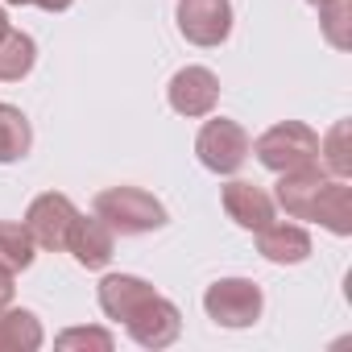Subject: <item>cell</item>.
<instances>
[{
    "label": "cell",
    "mask_w": 352,
    "mask_h": 352,
    "mask_svg": "<svg viewBox=\"0 0 352 352\" xmlns=\"http://www.w3.org/2000/svg\"><path fill=\"white\" fill-rule=\"evenodd\" d=\"M278 204L290 220H315L336 236L352 232V187L348 179L327 174L319 162L278 174Z\"/></svg>",
    "instance_id": "1"
},
{
    "label": "cell",
    "mask_w": 352,
    "mask_h": 352,
    "mask_svg": "<svg viewBox=\"0 0 352 352\" xmlns=\"http://www.w3.org/2000/svg\"><path fill=\"white\" fill-rule=\"evenodd\" d=\"M112 232H120V236H145V232H157V228H166V208L149 195V191H141V187H108V191H100L96 195V208H91Z\"/></svg>",
    "instance_id": "2"
},
{
    "label": "cell",
    "mask_w": 352,
    "mask_h": 352,
    "mask_svg": "<svg viewBox=\"0 0 352 352\" xmlns=\"http://www.w3.org/2000/svg\"><path fill=\"white\" fill-rule=\"evenodd\" d=\"M249 153H257V162H261L265 170H274V174L302 170V166H315V162H319V133L307 129L302 120H282V124L265 129V133L253 141Z\"/></svg>",
    "instance_id": "3"
},
{
    "label": "cell",
    "mask_w": 352,
    "mask_h": 352,
    "mask_svg": "<svg viewBox=\"0 0 352 352\" xmlns=\"http://www.w3.org/2000/svg\"><path fill=\"white\" fill-rule=\"evenodd\" d=\"M261 307H265V294L249 278H220L204 294V311L220 327H253L261 319Z\"/></svg>",
    "instance_id": "4"
},
{
    "label": "cell",
    "mask_w": 352,
    "mask_h": 352,
    "mask_svg": "<svg viewBox=\"0 0 352 352\" xmlns=\"http://www.w3.org/2000/svg\"><path fill=\"white\" fill-rule=\"evenodd\" d=\"M249 149H253L249 133H245L236 120H228V116H212V120L199 129V137H195V153H199V162H204L212 174H236V170L245 166Z\"/></svg>",
    "instance_id": "5"
},
{
    "label": "cell",
    "mask_w": 352,
    "mask_h": 352,
    "mask_svg": "<svg viewBox=\"0 0 352 352\" xmlns=\"http://www.w3.org/2000/svg\"><path fill=\"white\" fill-rule=\"evenodd\" d=\"M174 17L191 46H220L232 34V0H179Z\"/></svg>",
    "instance_id": "6"
},
{
    "label": "cell",
    "mask_w": 352,
    "mask_h": 352,
    "mask_svg": "<svg viewBox=\"0 0 352 352\" xmlns=\"http://www.w3.org/2000/svg\"><path fill=\"white\" fill-rule=\"evenodd\" d=\"M75 204L67 199V195H58V191H46V195H38L34 204H30V212H25V228H30V236H34V245L38 249H67V232H71V224H75Z\"/></svg>",
    "instance_id": "7"
},
{
    "label": "cell",
    "mask_w": 352,
    "mask_h": 352,
    "mask_svg": "<svg viewBox=\"0 0 352 352\" xmlns=\"http://www.w3.org/2000/svg\"><path fill=\"white\" fill-rule=\"evenodd\" d=\"M166 100L179 116H212V108L220 104V79L208 67H183L179 75L170 79Z\"/></svg>",
    "instance_id": "8"
},
{
    "label": "cell",
    "mask_w": 352,
    "mask_h": 352,
    "mask_svg": "<svg viewBox=\"0 0 352 352\" xmlns=\"http://www.w3.org/2000/svg\"><path fill=\"white\" fill-rule=\"evenodd\" d=\"M124 327H129V336L141 348H170L174 340H179V331H183V315H179V307H174L170 298L153 294Z\"/></svg>",
    "instance_id": "9"
},
{
    "label": "cell",
    "mask_w": 352,
    "mask_h": 352,
    "mask_svg": "<svg viewBox=\"0 0 352 352\" xmlns=\"http://www.w3.org/2000/svg\"><path fill=\"white\" fill-rule=\"evenodd\" d=\"M67 253L79 265H87V270H104L112 261V253H116V232L96 212L91 216H75V224L67 232Z\"/></svg>",
    "instance_id": "10"
},
{
    "label": "cell",
    "mask_w": 352,
    "mask_h": 352,
    "mask_svg": "<svg viewBox=\"0 0 352 352\" xmlns=\"http://www.w3.org/2000/svg\"><path fill=\"white\" fill-rule=\"evenodd\" d=\"M220 199H224L228 220L241 224V228H249V232H257V228H265V224L274 220V195L261 191V187L249 183V179H232V183H224Z\"/></svg>",
    "instance_id": "11"
},
{
    "label": "cell",
    "mask_w": 352,
    "mask_h": 352,
    "mask_svg": "<svg viewBox=\"0 0 352 352\" xmlns=\"http://www.w3.org/2000/svg\"><path fill=\"white\" fill-rule=\"evenodd\" d=\"M153 294H157V290H153L149 282L133 278V274H108V278L100 282V307H104V315L116 319V323H129Z\"/></svg>",
    "instance_id": "12"
},
{
    "label": "cell",
    "mask_w": 352,
    "mask_h": 352,
    "mask_svg": "<svg viewBox=\"0 0 352 352\" xmlns=\"http://www.w3.org/2000/svg\"><path fill=\"white\" fill-rule=\"evenodd\" d=\"M257 253L274 265H298L311 257V236L302 224H265L257 228Z\"/></svg>",
    "instance_id": "13"
},
{
    "label": "cell",
    "mask_w": 352,
    "mask_h": 352,
    "mask_svg": "<svg viewBox=\"0 0 352 352\" xmlns=\"http://www.w3.org/2000/svg\"><path fill=\"white\" fill-rule=\"evenodd\" d=\"M34 63H38L34 38L9 25V34L0 38V79H5V83H17V79H25V75L34 71Z\"/></svg>",
    "instance_id": "14"
},
{
    "label": "cell",
    "mask_w": 352,
    "mask_h": 352,
    "mask_svg": "<svg viewBox=\"0 0 352 352\" xmlns=\"http://www.w3.org/2000/svg\"><path fill=\"white\" fill-rule=\"evenodd\" d=\"M0 348L9 352H34L42 348V323L34 311H0Z\"/></svg>",
    "instance_id": "15"
},
{
    "label": "cell",
    "mask_w": 352,
    "mask_h": 352,
    "mask_svg": "<svg viewBox=\"0 0 352 352\" xmlns=\"http://www.w3.org/2000/svg\"><path fill=\"white\" fill-rule=\"evenodd\" d=\"M34 145V129L21 108L0 104V162H21Z\"/></svg>",
    "instance_id": "16"
},
{
    "label": "cell",
    "mask_w": 352,
    "mask_h": 352,
    "mask_svg": "<svg viewBox=\"0 0 352 352\" xmlns=\"http://www.w3.org/2000/svg\"><path fill=\"white\" fill-rule=\"evenodd\" d=\"M34 253H38V245H34V236H30V228L25 224H13V220H0V265L5 270H30L34 265Z\"/></svg>",
    "instance_id": "17"
},
{
    "label": "cell",
    "mask_w": 352,
    "mask_h": 352,
    "mask_svg": "<svg viewBox=\"0 0 352 352\" xmlns=\"http://www.w3.org/2000/svg\"><path fill=\"white\" fill-rule=\"evenodd\" d=\"M319 30L336 50L352 46V0H319Z\"/></svg>",
    "instance_id": "18"
},
{
    "label": "cell",
    "mask_w": 352,
    "mask_h": 352,
    "mask_svg": "<svg viewBox=\"0 0 352 352\" xmlns=\"http://www.w3.org/2000/svg\"><path fill=\"white\" fill-rule=\"evenodd\" d=\"M348 137H352V124H348V120H336L331 133L319 141V162H327V174H336V179H348V174H352Z\"/></svg>",
    "instance_id": "19"
},
{
    "label": "cell",
    "mask_w": 352,
    "mask_h": 352,
    "mask_svg": "<svg viewBox=\"0 0 352 352\" xmlns=\"http://www.w3.org/2000/svg\"><path fill=\"white\" fill-rule=\"evenodd\" d=\"M58 348H100V352H108L112 336L100 331V327H71V331L58 336Z\"/></svg>",
    "instance_id": "20"
},
{
    "label": "cell",
    "mask_w": 352,
    "mask_h": 352,
    "mask_svg": "<svg viewBox=\"0 0 352 352\" xmlns=\"http://www.w3.org/2000/svg\"><path fill=\"white\" fill-rule=\"evenodd\" d=\"M5 5H38V9H46V13H63V9L75 5V0H5Z\"/></svg>",
    "instance_id": "21"
},
{
    "label": "cell",
    "mask_w": 352,
    "mask_h": 352,
    "mask_svg": "<svg viewBox=\"0 0 352 352\" xmlns=\"http://www.w3.org/2000/svg\"><path fill=\"white\" fill-rule=\"evenodd\" d=\"M9 302H13V270L0 265V311H5Z\"/></svg>",
    "instance_id": "22"
},
{
    "label": "cell",
    "mask_w": 352,
    "mask_h": 352,
    "mask_svg": "<svg viewBox=\"0 0 352 352\" xmlns=\"http://www.w3.org/2000/svg\"><path fill=\"white\" fill-rule=\"evenodd\" d=\"M9 34V17H5V9H0V38Z\"/></svg>",
    "instance_id": "23"
},
{
    "label": "cell",
    "mask_w": 352,
    "mask_h": 352,
    "mask_svg": "<svg viewBox=\"0 0 352 352\" xmlns=\"http://www.w3.org/2000/svg\"><path fill=\"white\" fill-rule=\"evenodd\" d=\"M307 5H319V0H307Z\"/></svg>",
    "instance_id": "24"
}]
</instances>
